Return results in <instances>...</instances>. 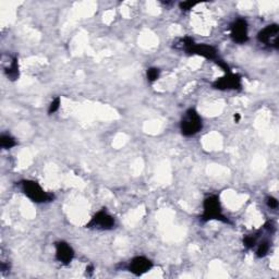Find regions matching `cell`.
I'll list each match as a JSON object with an SVG mask.
<instances>
[{"label": "cell", "instance_id": "obj_1", "mask_svg": "<svg viewBox=\"0 0 279 279\" xmlns=\"http://www.w3.org/2000/svg\"><path fill=\"white\" fill-rule=\"evenodd\" d=\"M203 215H202V220L209 221V220H220L226 224H229V220L224 214H222L221 204L220 197L217 195L207 196L204 200L203 203Z\"/></svg>", "mask_w": 279, "mask_h": 279}, {"label": "cell", "instance_id": "obj_2", "mask_svg": "<svg viewBox=\"0 0 279 279\" xmlns=\"http://www.w3.org/2000/svg\"><path fill=\"white\" fill-rule=\"evenodd\" d=\"M21 189L25 195L29 200L35 202V203H47L54 200V195L51 193L46 192L40 183L33 180H23L21 181Z\"/></svg>", "mask_w": 279, "mask_h": 279}, {"label": "cell", "instance_id": "obj_3", "mask_svg": "<svg viewBox=\"0 0 279 279\" xmlns=\"http://www.w3.org/2000/svg\"><path fill=\"white\" fill-rule=\"evenodd\" d=\"M181 133L184 136L195 135L202 129V119L194 108L187 110L183 119L180 123Z\"/></svg>", "mask_w": 279, "mask_h": 279}, {"label": "cell", "instance_id": "obj_4", "mask_svg": "<svg viewBox=\"0 0 279 279\" xmlns=\"http://www.w3.org/2000/svg\"><path fill=\"white\" fill-rule=\"evenodd\" d=\"M114 227H115L114 217L109 215L106 211L97 212L87 225V228L97 230H110L113 229Z\"/></svg>", "mask_w": 279, "mask_h": 279}, {"label": "cell", "instance_id": "obj_5", "mask_svg": "<svg viewBox=\"0 0 279 279\" xmlns=\"http://www.w3.org/2000/svg\"><path fill=\"white\" fill-rule=\"evenodd\" d=\"M279 27L277 24H270L264 28L257 34V40L260 43L278 49L279 47Z\"/></svg>", "mask_w": 279, "mask_h": 279}, {"label": "cell", "instance_id": "obj_6", "mask_svg": "<svg viewBox=\"0 0 279 279\" xmlns=\"http://www.w3.org/2000/svg\"><path fill=\"white\" fill-rule=\"evenodd\" d=\"M213 88L220 91H227V89H240L241 88V76L235 73H226V75L220 79H217L213 83Z\"/></svg>", "mask_w": 279, "mask_h": 279}, {"label": "cell", "instance_id": "obj_7", "mask_svg": "<svg viewBox=\"0 0 279 279\" xmlns=\"http://www.w3.org/2000/svg\"><path fill=\"white\" fill-rule=\"evenodd\" d=\"M230 36L237 44H244L249 40L248 23L244 19H238L231 24Z\"/></svg>", "mask_w": 279, "mask_h": 279}, {"label": "cell", "instance_id": "obj_8", "mask_svg": "<svg viewBox=\"0 0 279 279\" xmlns=\"http://www.w3.org/2000/svg\"><path fill=\"white\" fill-rule=\"evenodd\" d=\"M73 257L74 251L70 244L64 241H59L56 243V259H57L58 262L63 265H68L71 263Z\"/></svg>", "mask_w": 279, "mask_h": 279}, {"label": "cell", "instance_id": "obj_9", "mask_svg": "<svg viewBox=\"0 0 279 279\" xmlns=\"http://www.w3.org/2000/svg\"><path fill=\"white\" fill-rule=\"evenodd\" d=\"M153 267V263L151 260H148L145 256H136L129 264V270L136 276H141L145 273H147L149 269Z\"/></svg>", "mask_w": 279, "mask_h": 279}, {"label": "cell", "instance_id": "obj_10", "mask_svg": "<svg viewBox=\"0 0 279 279\" xmlns=\"http://www.w3.org/2000/svg\"><path fill=\"white\" fill-rule=\"evenodd\" d=\"M187 53L201 56V57H204L206 59L215 60V61L218 59L217 50L215 47L207 44H195L194 43V44L187 50Z\"/></svg>", "mask_w": 279, "mask_h": 279}, {"label": "cell", "instance_id": "obj_11", "mask_svg": "<svg viewBox=\"0 0 279 279\" xmlns=\"http://www.w3.org/2000/svg\"><path fill=\"white\" fill-rule=\"evenodd\" d=\"M5 73L8 76V79H10L11 81H15L19 79V64H18V59L15 57L11 59L10 63L5 68Z\"/></svg>", "mask_w": 279, "mask_h": 279}, {"label": "cell", "instance_id": "obj_12", "mask_svg": "<svg viewBox=\"0 0 279 279\" xmlns=\"http://www.w3.org/2000/svg\"><path fill=\"white\" fill-rule=\"evenodd\" d=\"M0 145L3 148H11L16 145V141L15 137H12L10 134H2L0 136Z\"/></svg>", "mask_w": 279, "mask_h": 279}, {"label": "cell", "instance_id": "obj_13", "mask_svg": "<svg viewBox=\"0 0 279 279\" xmlns=\"http://www.w3.org/2000/svg\"><path fill=\"white\" fill-rule=\"evenodd\" d=\"M269 248H270V246H269L268 241H262L256 249V255L259 257L266 256L269 251Z\"/></svg>", "mask_w": 279, "mask_h": 279}, {"label": "cell", "instance_id": "obj_14", "mask_svg": "<svg viewBox=\"0 0 279 279\" xmlns=\"http://www.w3.org/2000/svg\"><path fill=\"white\" fill-rule=\"evenodd\" d=\"M160 74H161L160 69H157V68H149V69H147V76L148 82H155V81L158 78H160Z\"/></svg>", "mask_w": 279, "mask_h": 279}, {"label": "cell", "instance_id": "obj_15", "mask_svg": "<svg viewBox=\"0 0 279 279\" xmlns=\"http://www.w3.org/2000/svg\"><path fill=\"white\" fill-rule=\"evenodd\" d=\"M256 241H257L256 235H247V237H244V239H243V244L247 249H252V248L255 247Z\"/></svg>", "mask_w": 279, "mask_h": 279}, {"label": "cell", "instance_id": "obj_16", "mask_svg": "<svg viewBox=\"0 0 279 279\" xmlns=\"http://www.w3.org/2000/svg\"><path fill=\"white\" fill-rule=\"evenodd\" d=\"M60 107V98L59 97H56L55 100L50 103L49 105V108H48V114H54L56 113L59 109Z\"/></svg>", "mask_w": 279, "mask_h": 279}, {"label": "cell", "instance_id": "obj_17", "mask_svg": "<svg viewBox=\"0 0 279 279\" xmlns=\"http://www.w3.org/2000/svg\"><path fill=\"white\" fill-rule=\"evenodd\" d=\"M180 9L183 10V11H189L191 10L193 7L196 6V2H192V1H183V2H180Z\"/></svg>", "mask_w": 279, "mask_h": 279}, {"label": "cell", "instance_id": "obj_18", "mask_svg": "<svg viewBox=\"0 0 279 279\" xmlns=\"http://www.w3.org/2000/svg\"><path fill=\"white\" fill-rule=\"evenodd\" d=\"M266 204L269 208H273V209H276L278 207V201L277 199H275L274 196H268L267 199H266Z\"/></svg>", "mask_w": 279, "mask_h": 279}, {"label": "cell", "instance_id": "obj_19", "mask_svg": "<svg viewBox=\"0 0 279 279\" xmlns=\"http://www.w3.org/2000/svg\"><path fill=\"white\" fill-rule=\"evenodd\" d=\"M234 119H235V122L238 123L240 121V119H241V116H240V114H235L234 116Z\"/></svg>", "mask_w": 279, "mask_h": 279}, {"label": "cell", "instance_id": "obj_20", "mask_svg": "<svg viewBox=\"0 0 279 279\" xmlns=\"http://www.w3.org/2000/svg\"><path fill=\"white\" fill-rule=\"evenodd\" d=\"M93 270H94L93 266H88V267H87V273L89 275V276H91V275L93 274Z\"/></svg>", "mask_w": 279, "mask_h": 279}]
</instances>
